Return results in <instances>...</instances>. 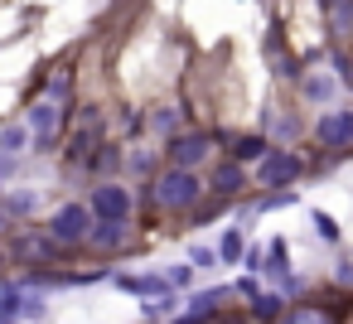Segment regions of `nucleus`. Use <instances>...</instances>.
<instances>
[{
    "label": "nucleus",
    "mask_w": 353,
    "mask_h": 324,
    "mask_svg": "<svg viewBox=\"0 0 353 324\" xmlns=\"http://www.w3.org/2000/svg\"><path fill=\"white\" fill-rule=\"evenodd\" d=\"M59 126H63V107H59V97H44V102L30 107V131H34L39 145H49V141L59 136Z\"/></svg>",
    "instance_id": "nucleus-6"
},
{
    "label": "nucleus",
    "mask_w": 353,
    "mask_h": 324,
    "mask_svg": "<svg viewBox=\"0 0 353 324\" xmlns=\"http://www.w3.org/2000/svg\"><path fill=\"white\" fill-rule=\"evenodd\" d=\"M34 208H39V194H34V189H20V194L6 203V213H34Z\"/></svg>",
    "instance_id": "nucleus-16"
},
{
    "label": "nucleus",
    "mask_w": 353,
    "mask_h": 324,
    "mask_svg": "<svg viewBox=\"0 0 353 324\" xmlns=\"http://www.w3.org/2000/svg\"><path fill=\"white\" fill-rule=\"evenodd\" d=\"M218 256H223V261H237V256H242V232H223Z\"/></svg>",
    "instance_id": "nucleus-17"
},
{
    "label": "nucleus",
    "mask_w": 353,
    "mask_h": 324,
    "mask_svg": "<svg viewBox=\"0 0 353 324\" xmlns=\"http://www.w3.org/2000/svg\"><path fill=\"white\" fill-rule=\"evenodd\" d=\"M314 232H319L324 242H334V237H339V227H334V218H329V213H314Z\"/></svg>",
    "instance_id": "nucleus-18"
},
{
    "label": "nucleus",
    "mask_w": 353,
    "mask_h": 324,
    "mask_svg": "<svg viewBox=\"0 0 353 324\" xmlns=\"http://www.w3.org/2000/svg\"><path fill=\"white\" fill-rule=\"evenodd\" d=\"M92 218H131V194L121 184H97L92 189Z\"/></svg>",
    "instance_id": "nucleus-7"
},
{
    "label": "nucleus",
    "mask_w": 353,
    "mask_h": 324,
    "mask_svg": "<svg viewBox=\"0 0 353 324\" xmlns=\"http://www.w3.org/2000/svg\"><path fill=\"white\" fill-rule=\"evenodd\" d=\"M6 218H10V213H6V208H0V223H6Z\"/></svg>",
    "instance_id": "nucleus-23"
},
{
    "label": "nucleus",
    "mask_w": 353,
    "mask_h": 324,
    "mask_svg": "<svg viewBox=\"0 0 353 324\" xmlns=\"http://www.w3.org/2000/svg\"><path fill=\"white\" fill-rule=\"evenodd\" d=\"M334 276H339V281H343V285H353V266H348V261H343V266H339V271H334Z\"/></svg>",
    "instance_id": "nucleus-22"
},
{
    "label": "nucleus",
    "mask_w": 353,
    "mask_h": 324,
    "mask_svg": "<svg viewBox=\"0 0 353 324\" xmlns=\"http://www.w3.org/2000/svg\"><path fill=\"white\" fill-rule=\"evenodd\" d=\"M314 141L324 145V150H348L353 145V107H324L319 112V121H314Z\"/></svg>",
    "instance_id": "nucleus-2"
},
{
    "label": "nucleus",
    "mask_w": 353,
    "mask_h": 324,
    "mask_svg": "<svg viewBox=\"0 0 353 324\" xmlns=\"http://www.w3.org/2000/svg\"><path fill=\"white\" fill-rule=\"evenodd\" d=\"M170 285H189V266H174L170 271Z\"/></svg>",
    "instance_id": "nucleus-21"
},
{
    "label": "nucleus",
    "mask_w": 353,
    "mask_h": 324,
    "mask_svg": "<svg viewBox=\"0 0 353 324\" xmlns=\"http://www.w3.org/2000/svg\"><path fill=\"white\" fill-rule=\"evenodd\" d=\"M20 314H44V305L39 300H30V295H0V319H20Z\"/></svg>",
    "instance_id": "nucleus-10"
},
{
    "label": "nucleus",
    "mask_w": 353,
    "mask_h": 324,
    "mask_svg": "<svg viewBox=\"0 0 353 324\" xmlns=\"http://www.w3.org/2000/svg\"><path fill=\"white\" fill-rule=\"evenodd\" d=\"M88 227H92V203H63L54 213V223H49V237L59 247H73V242L88 237Z\"/></svg>",
    "instance_id": "nucleus-3"
},
{
    "label": "nucleus",
    "mask_w": 353,
    "mask_h": 324,
    "mask_svg": "<svg viewBox=\"0 0 353 324\" xmlns=\"http://www.w3.org/2000/svg\"><path fill=\"white\" fill-rule=\"evenodd\" d=\"M218 300H223V290H199V295L184 305V314H213V310H218Z\"/></svg>",
    "instance_id": "nucleus-14"
},
{
    "label": "nucleus",
    "mask_w": 353,
    "mask_h": 324,
    "mask_svg": "<svg viewBox=\"0 0 353 324\" xmlns=\"http://www.w3.org/2000/svg\"><path fill=\"white\" fill-rule=\"evenodd\" d=\"M339 92H343V83H339V73H329V68L300 78V97H305V107H334Z\"/></svg>",
    "instance_id": "nucleus-5"
},
{
    "label": "nucleus",
    "mask_w": 353,
    "mask_h": 324,
    "mask_svg": "<svg viewBox=\"0 0 353 324\" xmlns=\"http://www.w3.org/2000/svg\"><path fill=\"white\" fill-rule=\"evenodd\" d=\"M189 261H194V266H218L223 256H218L213 247H194V252H189Z\"/></svg>",
    "instance_id": "nucleus-19"
},
{
    "label": "nucleus",
    "mask_w": 353,
    "mask_h": 324,
    "mask_svg": "<svg viewBox=\"0 0 353 324\" xmlns=\"http://www.w3.org/2000/svg\"><path fill=\"white\" fill-rule=\"evenodd\" d=\"M208 150H213V145H208V136H179V141L170 145V160L194 170V165H203V160H208Z\"/></svg>",
    "instance_id": "nucleus-8"
},
{
    "label": "nucleus",
    "mask_w": 353,
    "mask_h": 324,
    "mask_svg": "<svg viewBox=\"0 0 353 324\" xmlns=\"http://www.w3.org/2000/svg\"><path fill=\"white\" fill-rule=\"evenodd\" d=\"M295 179H300V155H290V150H266V155L256 160V184L281 189V184H295Z\"/></svg>",
    "instance_id": "nucleus-4"
},
{
    "label": "nucleus",
    "mask_w": 353,
    "mask_h": 324,
    "mask_svg": "<svg viewBox=\"0 0 353 324\" xmlns=\"http://www.w3.org/2000/svg\"><path fill=\"white\" fill-rule=\"evenodd\" d=\"M88 237H92V247H121V237H126V218H102V223H92L88 227Z\"/></svg>",
    "instance_id": "nucleus-9"
},
{
    "label": "nucleus",
    "mask_w": 353,
    "mask_h": 324,
    "mask_svg": "<svg viewBox=\"0 0 353 324\" xmlns=\"http://www.w3.org/2000/svg\"><path fill=\"white\" fill-rule=\"evenodd\" d=\"M199 194H203V179H199L189 165H174V170L160 174V184H155V199H160L165 208H194Z\"/></svg>",
    "instance_id": "nucleus-1"
},
{
    "label": "nucleus",
    "mask_w": 353,
    "mask_h": 324,
    "mask_svg": "<svg viewBox=\"0 0 353 324\" xmlns=\"http://www.w3.org/2000/svg\"><path fill=\"white\" fill-rule=\"evenodd\" d=\"M266 150H271V145H266L261 136H242V141H237V160H261Z\"/></svg>",
    "instance_id": "nucleus-15"
},
{
    "label": "nucleus",
    "mask_w": 353,
    "mask_h": 324,
    "mask_svg": "<svg viewBox=\"0 0 353 324\" xmlns=\"http://www.w3.org/2000/svg\"><path fill=\"white\" fill-rule=\"evenodd\" d=\"M121 285L136 290V295H165L170 290V276H121Z\"/></svg>",
    "instance_id": "nucleus-12"
},
{
    "label": "nucleus",
    "mask_w": 353,
    "mask_h": 324,
    "mask_svg": "<svg viewBox=\"0 0 353 324\" xmlns=\"http://www.w3.org/2000/svg\"><path fill=\"white\" fill-rule=\"evenodd\" d=\"M242 184H247V174H242V160H232V165H223V170L213 174V189H218V194H237Z\"/></svg>",
    "instance_id": "nucleus-11"
},
{
    "label": "nucleus",
    "mask_w": 353,
    "mask_h": 324,
    "mask_svg": "<svg viewBox=\"0 0 353 324\" xmlns=\"http://www.w3.org/2000/svg\"><path fill=\"white\" fill-rule=\"evenodd\" d=\"M252 310H256V314H281V295H256Z\"/></svg>",
    "instance_id": "nucleus-20"
},
{
    "label": "nucleus",
    "mask_w": 353,
    "mask_h": 324,
    "mask_svg": "<svg viewBox=\"0 0 353 324\" xmlns=\"http://www.w3.org/2000/svg\"><path fill=\"white\" fill-rule=\"evenodd\" d=\"M30 126H6V131H0V150H6V155H20L25 145H30Z\"/></svg>",
    "instance_id": "nucleus-13"
}]
</instances>
